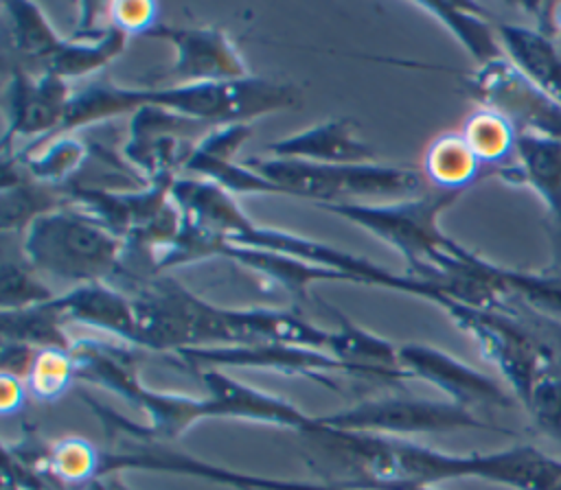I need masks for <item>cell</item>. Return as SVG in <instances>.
Segmentation results:
<instances>
[{
  "label": "cell",
  "mask_w": 561,
  "mask_h": 490,
  "mask_svg": "<svg viewBox=\"0 0 561 490\" xmlns=\"http://www.w3.org/2000/svg\"><path fill=\"white\" fill-rule=\"evenodd\" d=\"M138 322V348L182 352L193 348L289 343L324 350L329 330L296 313L274 308H221L169 276L138 278L129 295Z\"/></svg>",
  "instance_id": "cell-1"
},
{
  "label": "cell",
  "mask_w": 561,
  "mask_h": 490,
  "mask_svg": "<svg viewBox=\"0 0 561 490\" xmlns=\"http://www.w3.org/2000/svg\"><path fill=\"white\" fill-rule=\"evenodd\" d=\"M72 357L77 365V381L105 387L107 392L142 409L147 424L140 427L81 392V398L103 424L112 427L116 433H127L136 442L175 440L195 422L210 418L206 396L158 392L147 387L138 376L136 354L131 350H123L96 339H79L72 343Z\"/></svg>",
  "instance_id": "cell-2"
},
{
  "label": "cell",
  "mask_w": 561,
  "mask_h": 490,
  "mask_svg": "<svg viewBox=\"0 0 561 490\" xmlns=\"http://www.w3.org/2000/svg\"><path fill=\"white\" fill-rule=\"evenodd\" d=\"M458 190H430L394 203H327L324 210L359 223L390 243L410 262V276L449 295L454 282L471 260V252L454 243L438 228V214L458 199Z\"/></svg>",
  "instance_id": "cell-3"
},
{
  "label": "cell",
  "mask_w": 561,
  "mask_h": 490,
  "mask_svg": "<svg viewBox=\"0 0 561 490\" xmlns=\"http://www.w3.org/2000/svg\"><path fill=\"white\" fill-rule=\"evenodd\" d=\"M298 92L291 85L274 83L259 77L237 81L182 83L169 88H123L107 81L99 94V109L105 120L134 114L140 107H162L186 118L221 127L250 122L263 114L296 107Z\"/></svg>",
  "instance_id": "cell-4"
},
{
  "label": "cell",
  "mask_w": 561,
  "mask_h": 490,
  "mask_svg": "<svg viewBox=\"0 0 561 490\" xmlns=\"http://www.w3.org/2000/svg\"><path fill=\"white\" fill-rule=\"evenodd\" d=\"M22 256L35 271L81 287L116 276L125 241L85 210L68 203L37 217L24 230Z\"/></svg>",
  "instance_id": "cell-5"
},
{
  "label": "cell",
  "mask_w": 561,
  "mask_h": 490,
  "mask_svg": "<svg viewBox=\"0 0 561 490\" xmlns=\"http://www.w3.org/2000/svg\"><path fill=\"white\" fill-rule=\"evenodd\" d=\"M252 171L270 179L283 195H298L327 203H351L353 197H414L423 184L416 171L362 164H316L280 158H248Z\"/></svg>",
  "instance_id": "cell-6"
},
{
  "label": "cell",
  "mask_w": 561,
  "mask_h": 490,
  "mask_svg": "<svg viewBox=\"0 0 561 490\" xmlns=\"http://www.w3.org/2000/svg\"><path fill=\"white\" fill-rule=\"evenodd\" d=\"M443 311L467 330L484 359L493 363L524 407L537 381L554 368L548 348L508 311H486L449 300Z\"/></svg>",
  "instance_id": "cell-7"
},
{
  "label": "cell",
  "mask_w": 561,
  "mask_h": 490,
  "mask_svg": "<svg viewBox=\"0 0 561 490\" xmlns=\"http://www.w3.org/2000/svg\"><path fill=\"white\" fill-rule=\"evenodd\" d=\"M318 422L327 429L390 438L458 429H495L478 420L476 413L454 402L423 400L412 396H386L375 400H362L346 409L318 416Z\"/></svg>",
  "instance_id": "cell-8"
},
{
  "label": "cell",
  "mask_w": 561,
  "mask_h": 490,
  "mask_svg": "<svg viewBox=\"0 0 561 490\" xmlns=\"http://www.w3.org/2000/svg\"><path fill=\"white\" fill-rule=\"evenodd\" d=\"M213 129V125L147 105L131 114L123 155L149 182L175 179L191 151Z\"/></svg>",
  "instance_id": "cell-9"
},
{
  "label": "cell",
  "mask_w": 561,
  "mask_h": 490,
  "mask_svg": "<svg viewBox=\"0 0 561 490\" xmlns=\"http://www.w3.org/2000/svg\"><path fill=\"white\" fill-rule=\"evenodd\" d=\"M469 88L486 109L504 116L517 133H541L561 140V107L535 88L508 57L480 66Z\"/></svg>",
  "instance_id": "cell-10"
},
{
  "label": "cell",
  "mask_w": 561,
  "mask_h": 490,
  "mask_svg": "<svg viewBox=\"0 0 561 490\" xmlns=\"http://www.w3.org/2000/svg\"><path fill=\"white\" fill-rule=\"evenodd\" d=\"M178 357L188 368H250V370H274L291 376H307L324 387L340 389L331 372H346L329 352L289 346V343H245V346H217V348H193L182 350Z\"/></svg>",
  "instance_id": "cell-11"
},
{
  "label": "cell",
  "mask_w": 561,
  "mask_h": 490,
  "mask_svg": "<svg viewBox=\"0 0 561 490\" xmlns=\"http://www.w3.org/2000/svg\"><path fill=\"white\" fill-rule=\"evenodd\" d=\"M399 359L410 378L432 383L449 396V402L471 413L473 409H508L515 405V396H511L495 378L438 348L405 343L399 346Z\"/></svg>",
  "instance_id": "cell-12"
},
{
  "label": "cell",
  "mask_w": 561,
  "mask_h": 490,
  "mask_svg": "<svg viewBox=\"0 0 561 490\" xmlns=\"http://www.w3.org/2000/svg\"><path fill=\"white\" fill-rule=\"evenodd\" d=\"M72 92L66 79L53 72H26L15 68L7 85V129L2 136L4 153L15 138H50L64 122Z\"/></svg>",
  "instance_id": "cell-13"
},
{
  "label": "cell",
  "mask_w": 561,
  "mask_h": 490,
  "mask_svg": "<svg viewBox=\"0 0 561 490\" xmlns=\"http://www.w3.org/2000/svg\"><path fill=\"white\" fill-rule=\"evenodd\" d=\"M208 400L210 418H232V420H250L263 422L272 427L294 429L300 433H311L318 429V416H309L289 400L241 383L226 374L224 370H195Z\"/></svg>",
  "instance_id": "cell-14"
},
{
  "label": "cell",
  "mask_w": 561,
  "mask_h": 490,
  "mask_svg": "<svg viewBox=\"0 0 561 490\" xmlns=\"http://www.w3.org/2000/svg\"><path fill=\"white\" fill-rule=\"evenodd\" d=\"M149 35L171 42L175 48V61L169 72L175 85L250 77L239 50L219 28L156 26Z\"/></svg>",
  "instance_id": "cell-15"
},
{
  "label": "cell",
  "mask_w": 561,
  "mask_h": 490,
  "mask_svg": "<svg viewBox=\"0 0 561 490\" xmlns=\"http://www.w3.org/2000/svg\"><path fill=\"white\" fill-rule=\"evenodd\" d=\"M250 136L248 122H232L221 125L208 131L197 147L186 158L182 173L195 175L197 179H206L219 188L230 192H267V195H283L278 186L270 179L252 171L245 162H237L234 153Z\"/></svg>",
  "instance_id": "cell-16"
},
{
  "label": "cell",
  "mask_w": 561,
  "mask_h": 490,
  "mask_svg": "<svg viewBox=\"0 0 561 490\" xmlns=\"http://www.w3.org/2000/svg\"><path fill=\"white\" fill-rule=\"evenodd\" d=\"M53 304L66 326L83 324L88 328L110 332L138 348V322L134 302L114 287L105 282L81 284L55 298Z\"/></svg>",
  "instance_id": "cell-17"
},
{
  "label": "cell",
  "mask_w": 561,
  "mask_h": 490,
  "mask_svg": "<svg viewBox=\"0 0 561 490\" xmlns=\"http://www.w3.org/2000/svg\"><path fill=\"white\" fill-rule=\"evenodd\" d=\"M500 175L533 186L543 199L557 228V256L561 258V140L541 133H517L515 160Z\"/></svg>",
  "instance_id": "cell-18"
},
{
  "label": "cell",
  "mask_w": 561,
  "mask_h": 490,
  "mask_svg": "<svg viewBox=\"0 0 561 490\" xmlns=\"http://www.w3.org/2000/svg\"><path fill=\"white\" fill-rule=\"evenodd\" d=\"M340 326L329 330L327 352L348 372L362 378L401 383L410 378L399 359V346L355 326L337 313Z\"/></svg>",
  "instance_id": "cell-19"
},
{
  "label": "cell",
  "mask_w": 561,
  "mask_h": 490,
  "mask_svg": "<svg viewBox=\"0 0 561 490\" xmlns=\"http://www.w3.org/2000/svg\"><path fill=\"white\" fill-rule=\"evenodd\" d=\"M265 151L272 153V158L316 164H362L373 158V149L355 138L351 120H327L300 133L274 140Z\"/></svg>",
  "instance_id": "cell-20"
},
{
  "label": "cell",
  "mask_w": 561,
  "mask_h": 490,
  "mask_svg": "<svg viewBox=\"0 0 561 490\" xmlns=\"http://www.w3.org/2000/svg\"><path fill=\"white\" fill-rule=\"evenodd\" d=\"M495 33L508 61L554 105L561 107V48L539 28L497 24Z\"/></svg>",
  "instance_id": "cell-21"
},
{
  "label": "cell",
  "mask_w": 561,
  "mask_h": 490,
  "mask_svg": "<svg viewBox=\"0 0 561 490\" xmlns=\"http://www.w3.org/2000/svg\"><path fill=\"white\" fill-rule=\"evenodd\" d=\"M215 256L232 258L234 262H241L243 267H250L252 271L276 280L283 289H287L294 298H300V300L307 298V287L311 282H318V280H351L342 271H335V269H329V267H322V265H316V262H307V260L296 258V256L267 252V249L219 243L215 247Z\"/></svg>",
  "instance_id": "cell-22"
},
{
  "label": "cell",
  "mask_w": 561,
  "mask_h": 490,
  "mask_svg": "<svg viewBox=\"0 0 561 490\" xmlns=\"http://www.w3.org/2000/svg\"><path fill=\"white\" fill-rule=\"evenodd\" d=\"M425 175L443 190L462 192L482 171L484 164L476 158L462 133H447L432 142L425 153Z\"/></svg>",
  "instance_id": "cell-23"
},
{
  "label": "cell",
  "mask_w": 561,
  "mask_h": 490,
  "mask_svg": "<svg viewBox=\"0 0 561 490\" xmlns=\"http://www.w3.org/2000/svg\"><path fill=\"white\" fill-rule=\"evenodd\" d=\"M2 341L28 343L33 348H72V339L66 335V324L53 300L2 311Z\"/></svg>",
  "instance_id": "cell-24"
},
{
  "label": "cell",
  "mask_w": 561,
  "mask_h": 490,
  "mask_svg": "<svg viewBox=\"0 0 561 490\" xmlns=\"http://www.w3.org/2000/svg\"><path fill=\"white\" fill-rule=\"evenodd\" d=\"M419 7L436 15L462 42V46L478 59L480 66H486L506 57L497 33H493L491 26L471 7L447 4V2H421Z\"/></svg>",
  "instance_id": "cell-25"
},
{
  "label": "cell",
  "mask_w": 561,
  "mask_h": 490,
  "mask_svg": "<svg viewBox=\"0 0 561 490\" xmlns=\"http://www.w3.org/2000/svg\"><path fill=\"white\" fill-rule=\"evenodd\" d=\"M462 138L484 166H495L497 173L506 166V158H515L517 131L493 109H480L465 122Z\"/></svg>",
  "instance_id": "cell-26"
},
{
  "label": "cell",
  "mask_w": 561,
  "mask_h": 490,
  "mask_svg": "<svg viewBox=\"0 0 561 490\" xmlns=\"http://www.w3.org/2000/svg\"><path fill=\"white\" fill-rule=\"evenodd\" d=\"M77 381V365L70 348H39L24 378L26 392L39 402L61 398Z\"/></svg>",
  "instance_id": "cell-27"
},
{
  "label": "cell",
  "mask_w": 561,
  "mask_h": 490,
  "mask_svg": "<svg viewBox=\"0 0 561 490\" xmlns=\"http://www.w3.org/2000/svg\"><path fill=\"white\" fill-rule=\"evenodd\" d=\"M35 269L28 262H13L4 258L2 262V276H0V298H2V311H15L26 308L35 304H44L55 300L57 295L50 293L48 287H44Z\"/></svg>",
  "instance_id": "cell-28"
},
{
  "label": "cell",
  "mask_w": 561,
  "mask_h": 490,
  "mask_svg": "<svg viewBox=\"0 0 561 490\" xmlns=\"http://www.w3.org/2000/svg\"><path fill=\"white\" fill-rule=\"evenodd\" d=\"M524 409L541 433L561 444V374L557 368L537 381Z\"/></svg>",
  "instance_id": "cell-29"
},
{
  "label": "cell",
  "mask_w": 561,
  "mask_h": 490,
  "mask_svg": "<svg viewBox=\"0 0 561 490\" xmlns=\"http://www.w3.org/2000/svg\"><path fill=\"white\" fill-rule=\"evenodd\" d=\"M110 26L129 35H149L158 26V7L153 2L134 0V2H112L107 4Z\"/></svg>",
  "instance_id": "cell-30"
},
{
  "label": "cell",
  "mask_w": 561,
  "mask_h": 490,
  "mask_svg": "<svg viewBox=\"0 0 561 490\" xmlns=\"http://www.w3.org/2000/svg\"><path fill=\"white\" fill-rule=\"evenodd\" d=\"M26 394H28L26 383L22 378L11 376V374L0 376V411L4 416L20 411L26 400Z\"/></svg>",
  "instance_id": "cell-31"
},
{
  "label": "cell",
  "mask_w": 561,
  "mask_h": 490,
  "mask_svg": "<svg viewBox=\"0 0 561 490\" xmlns=\"http://www.w3.org/2000/svg\"><path fill=\"white\" fill-rule=\"evenodd\" d=\"M541 18V28L546 35L554 39V44L561 48V2L557 4H543V7H533Z\"/></svg>",
  "instance_id": "cell-32"
},
{
  "label": "cell",
  "mask_w": 561,
  "mask_h": 490,
  "mask_svg": "<svg viewBox=\"0 0 561 490\" xmlns=\"http://www.w3.org/2000/svg\"><path fill=\"white\" fill-rule=\"evenodd\" d=\"M83 490H129L121 479H116L114 475H107V477H101L96 481H92L88 488Z\"/></svg>",
  "instance_id": "cell-33"
},
{
  "label": "cell",
  "mask_w": 561,
  "mask_h": 490,
  "mask_svg": "<svg viewBox=\"0 0 561 490\" xmlns=\"http://www.w3.org/2000/svg\"><path fill=\"white\" fill-rule=\"evenodd\" d=\"M15 490H18V488H15Z\"/></svg>",
  "instance_id": "cell-34"
}]
</instances>
